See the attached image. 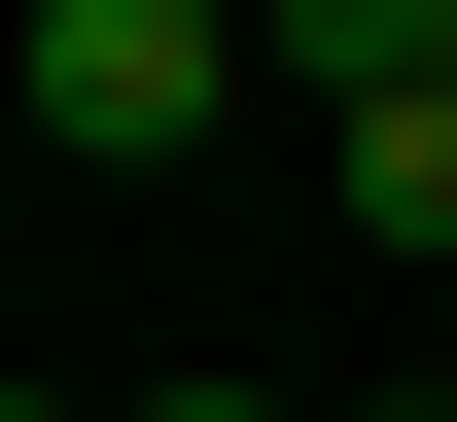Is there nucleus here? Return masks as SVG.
<instances>
[{"label": "nucleus", "instance_id": "4", "mask_svg": "<svg viewBox=\"0 0 457 422\" xmlns=\"http://www.w3.org/2000/svg\"><path fill=\"white\" fill-rule=\"evenodd\" d=\"M0 422H71V387H0Z\"/></svg>", "mask_w": 457, "mask_h": 422}, {"label": "nucleus", "instance_id": "3", "mask_svg": "<svg viewBox=\"0 0 457 422\" xmlns=\"http://www.w3.org/2000/svg\"><path fill=\"white\" fill-rule=\"evenodd\" d=\"M141 422H282V387H141Z\"/></svg>", "mask_w": 457, "mask_h": 422}, {"label": "nucleus", "instance_id": "1", "mask_svg": "<svg viewBox=\"0 0 457 422\" xmlns=\"http://www.w3.org/2000/svg\"><path fill=\"white\" fill-rule=\"evenodd\" d=\"M0 106H36L71 177H176V141L246 106V0H0Z\"/></svg>", "mask_w": 457, "mask_h": 422}, {"label": "nucleus", "instance_id": "2", "mask_svg": "<svg viewBox=\"0 0 457 422\" xmlns=\"http://www.w3.org/2000/svg\"><path fill=\"white\" fill-rule=\"evenodd\" d=\"M352 211H387V246H457V106H352Z\"/></svg>", "mask_w": 457, "mask_h": 422}]
</instances>
